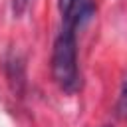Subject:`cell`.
I'll list each match as a JSON object with an SVG mask.
<instances>
[{
  "instance_id": "1",
  "label": "cell",
  "mask_w": 127,
  "mask_h": 127,
  "mask_svg": "<svg viewBox=\"0 0 127 127\" xmlns=\"http://www.w3.org/2000/svg\"><path fill=\"white\" fill-rule=\"evenodd\" d=\"M52 75L58 87L65 93H75L79 89V67H77V42L75 30L62 28L52 50Z\"/></svg>"
},
{
  "instance_id": "2",
  "label": "cell",
  "mask_w": 127,
  "mask_h": 127,
  "mask_svg": "<svg viewBox=\"0 0 127 127\" xmlns=\"http://www.w3.org/2000/svg\"><path fill=\"white\" fill-rule=\"evenodd\" d=\"M65 28L77 30L95 14V0H60L58 2Z\"/></svg>"
},
{
  "instance_id": "3",
  "label": "cell",
  "mask_w": 127,
  "mask_h": 127,
  "mask_svg": "<svg viewBox=\"0 0 127 127\" xmlns=\"http://www.w3.org/2000/svg\"><path fill=\"white\" fill-rule=\"evenodd\" d=\"M117 115L121 119H127V79L123 81V87H121V93L117 99Z\"/></svg>"
},
{
  "instance_id": "4",
  "label": "cell",
  "mask_w": 127,
  "mask_h": 127,
  "mask_svg": "<svg viewBox=\"0 0 127 127\" xmlns=\"http://www.w3.org/2000/svg\"><path fill=\"white\" fill-rule=\"evenodd\" d=\"M28 2H30V0H14V2H12V8H14V14H16V16H20V14H22V12L26 10V6H28Z\"/></svg>"
}]
</instances>
